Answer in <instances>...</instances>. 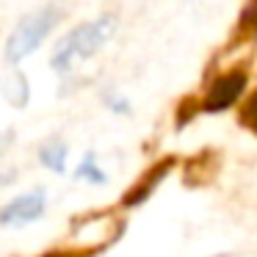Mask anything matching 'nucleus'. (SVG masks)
<instances>
[{
    "mask_svg": "<svg viewBox=\"0 0 257 257\" xmlns=\"http://www.w3.org/2000/svg\"><path fill=\"white\" fill-rule=\"evenodd\" d=\"M116 28H119V20L116 14H100L94 20H86V23L75 25L72 31L61 36L56 42L50 53V67L58 78H67L72 75L80 64L91 61L94 56H100L111 39L116 36Z\"/></svg>",
    "mask_w": 257,
    "mask_h": 257,
    "instance_id": "f257e3e1",
    "label": "nucleus"
},
{
    "mask_svg": "<svg viewBox=\"0 0 257 257\" xmlns=\"http://www.w3.org/2000/svg\"><path fill=\"white\" fill-rule=\"evenodd\" d=\"M61 23V9L47 3V6L31 9L28 14L17 20V25L12 28V34L6 36L3 45V56H6L9 67H20L25 58H31L58 28Z\"/></svg>",
    "mask_w": 257,
    "mask_h": 257,
    "instance_id": "f03ea898",
    "label": "nucleus"
},
{
    "mask_svg": "<svg viewBox=\"0 0 257 257\" xmlns=\"http://www.w3.org/2000/svg\"><path fill=\"white\" fill-rule=\"evenodd\" d=\"M45 213H47V194L42 188H36L14 196L12 202L0 207V224L3 227H28V224L45 218Z\"/></svg>",
    "mask_w": 257,
    "mask_h": 257,
    "instance_id": "7ed1b4c3",
    "label": "nucleus"
},
{
    "mask_svg": "<svg viewBox=\"0 0 257 257\" xmlns=\"http://www.w3.org/2000/svg\"><path fill=\"white\" fill-rule=\"evenodd\" d=\"M0 91H3V100L12 108H25L31 100V83L20 67H9V72L0 80Z\"/></svg>",
    "mask_w": 257,
    "mask_h": 257,
    "instance_id": "20e7f679",
    "label": "nucleus"
},
{
    "mask_svg": "<svg viewBox=\"0 0 257 257\" xmlns=\"http://www.w3.org/2000/svg\"><path fill=\"white\" fill-rule=\"evenodd\" d=\"M240 89H243V78H240V75H227V78H221V80H218V83L210 89L207 108H213V111H218V108H227L229 102H235V97H238Z\"/></svg>",
    "mask_w": 257,
    "mask_h": 257,
    "instance_id": "39448f33",
    "label": "nucleus"
},
{
    "mask_svg": "<svg viewBox=\"0 0 257 257\" xmlns=\"http://www.w3.org/2000/svg\"><path fill=\"white\" fill-rule=\"evenodd\" d=\"M39 161L45 169L56 174H64L67 172V161H69V147L64 144L61 139H50L39 147Z\"/></svg>",
    "mask_w": 257,
    "mask_h": 257,
    "instance_id": "423d86ee",
    "label": "nucleus"
},
{
    "mask_svg": "<svg viewBox=\"0 0 257 257\" xmlns=\"http://www.w3.org/2000/svg\"><path fill=\"white\" fill-rule=\"evenodd\" d=\"M75 177L83 180V183H91V185H105L108 183V174L102 172V166L97 163L94 152H86V158L78 163V169H75Z\"/></svg>",
    "mask_w": 257,
    "mask_h": 257,
    "instance_id": "0eeeda50",
    "label": "nucleus"
},
{
    "mask_svg": "<svg viewBox=\"0 0 257 257\" xmlns=\"http://www.w3.org/2000/svg\"><path fill=\"white\" fill-rule=\"evenodd\" d=\"M105 108L113 113H119V116H124V113H130V102L124 94H119V91H108L105 94Z\"/></svg>",
    "mask_w": 257,
    "mask_h": 257,
    "instance_id": "6e6552de",
    "label": "nucleus"
},
{
    "mask_svg": "<svg viewBox=\"0 0 257 257\" xmlns=\"http://www.w3.org/2000/svg\"><path fill=\"white\" fill-rule=\"evenodd\" d=\"M246 119H249L251 127H257V97L251 100V108H249V116H246Z\"/></svg>",
    "mask_w": 257,
    "mask_h": 257,
    "instance_id": "1a4fd4ad",
    "label": "nucleus"
},
{
    "mask_svg": "<svg viewBox=\"0 0 257 257\" xmlns=\"http://www.w3.org/2000/svg\"><path fill=\"white\" fill-rule=\"evenodd\" d=\"M6 144H9V136H3V133H0V152L6 150Z\"/></svg>",
    "mask_w": 257,
    "mask_h": 257,
    "instance_id": "9d476101",
    "label": "nucleus"
}]
</instances>
